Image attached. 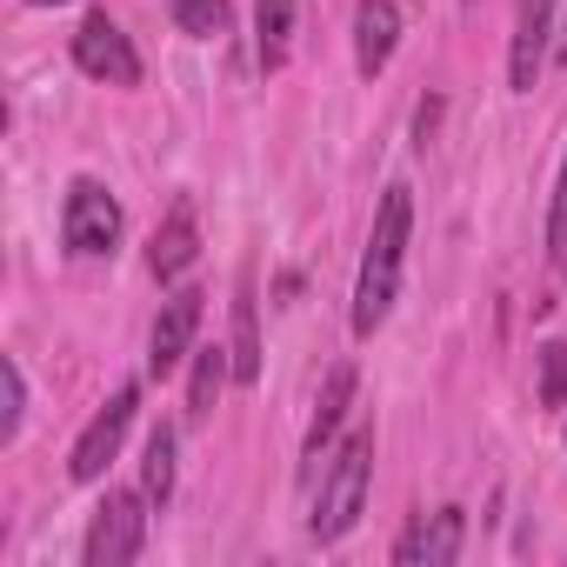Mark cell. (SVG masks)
Wrapping results in <instances>:
<instances>
[{"label":"cell","mask_w":567,"mask_h":567,"mask_svg":"<svg viewBox=\"0 0 567 567\" xmlns=\"http://www.w3.org/2000/svg\"><path fill=\"white\" fill-rule=\"evenodd\" d=\"M408 227H414V200H408V187H388V194H381V214H374V234H368V254H361V288H354V334H361V341H368V334L388 321V308H394Z\"/></svg>","instance_id":"cell-1"},{"label":"cell","mask_w":567,"mask_h":567,"mask_svg":"<svg viewBox=\"0 0 567 567\" xmlns=\"http://www.w3.org/2000/svg\"><path fill=\"white\" fill-rule=\"evenodd\" d=\"M368 481H374V427H354V434L334 447L328 474H321V501H315V514H308L315 540H341V534L361 520Z\"/></svg>","instance_id":"cell-2"},{"label":"cell","mask_w":567,"mask_h":567,"mask_svg":"<svg viewBox=\"0 0 567 567\" xmlns=\"http://www.w3.org/2000/svg\"><path fill=\"white\" fill-rule=\"evenodd\" d=\"M147 487L134 494V487H114L101 507H94V527H87V567H127L134 554H141V540H147Z\"/></svg>","instance_id":"cell-3"},{"label":"cell","mask_w":567,"mask_h":567,"mask_svg":"<svg viewBox=\"0 0 567 567\" xmlns=\"http://www.w3.org/2000/svg\"><path fill=\"white\" fill-rule=\"evenodd\" d=\"M61 240H68V254H81V260H94V254H114V240H121V200L101 187V181H74L68 187V214H61Z\"/></svg>","instance_id":"cell-4"},{"label":"cell","mask_w":567,"mask_h":567,"mask_svg":"<svg viewBox=\"0 0 567 567\" xmlns=\"http://www.w3.org/2000/svg\"><path fill=\"white\" fill-rule=\"evenodd\" d=\"M134 408H141V388L121 381V388L107 394V408L87 421V434L74 441V461H68L74 481H101V474H107V461L121 454V441H127V427H134Z\"/></svg>","instance_id":"cell-5"},{"label":"cell","mask_w":567,"mask_h":567,"mask_svg":"<svg viewBox=\"0 0 567 567\" xmlns=\"http://www.w3.org/2000/svg\"><path fill=\"white\" fill-rule=\"evenodd\" d=\"M74 68L107 81V87H141V54L127 48V34L107 21V14H87L74 28Z\"/></svg>","instance_id":"cell-6"},{"label":"cell","mask_w":567,"mask_h":567,"mask_svg":"<svg viewBox=\"0 0 567 567\" xmlns=\"http://www.w3.org/2000/svg\"><path fill=\"white\" fill-rule=\"evenodd\" d=\"M200 288H181V295H167L161 301V315H154V334H147V374L154 381H167L187 354H194V334H200Z\"/></svg>","instance_id":"cell-7"},{"label":"cell","mask_w":567,"mask_h":567,"mask_svg":"<svg viewBox=\"0 0 567 567\" xmlns=\"http://www.w3.org/2000/svg\"><path fill=\"white\" fill-rule=\"evenodd\" d=\"M194 260H200V227H194V200L181 194V200L167 207V220L154 227V240H147V267H154L161 280H181Z\"/></svg>","instance_id":"cell-8"},{"label":"cell","mask_w":567,"mask_h":567,"mask_svg":"<svg viewBox=\"0 0 567 567\" xmlns=\"http://www.w3.org/2000/svg\"><path fill=\"white\" fill-rule=\"evenodd\" d=\"M394 41H401V0H361L354 8V68L368 81L394 61Z\"/></svg>","instance_id":"cell-9"},{"label":"cell","mask_w":567,"mask_h":567,"mask_svg":"<svg viewBox=\"0 0 567 567\" xmlns=\"http://www.w3.org/2000/svg\"><path fill=\"white\" fill-rule=\"evenodd\" d=\"M547 28H554V0H520V28H514V54H507L514 94H534L540 61H547Z\"/></svg>","instance_id":"cell-10"},{"label":"cell","mask_w":567,"mask_h":567,"mask_svg":"<svg viewBox=\"0 0 567 567\" xmlns=\"http://www.w3.org/2000/svg\"><path fill=\"white\" fill-rule=\"evenodd\" d=\"M288 41H295V0H254V54L267 74L288 61Z\"/></svg>","instance_id":"cell-11"},{"label":"cell","mask_w":567,"mask_h":567,"mask_svg":"<svg viewBox=\"0 0 567 567\" xmlns=\"http://www.w3.org/2000/svg\"><path fill=\"white\" fill-rule=\"evenodd\" d=\"M234 381L254 388L260 381V328H254V274H240L234 288Z\"/></svg>","instance_id":"cell-12"},{"label":"cell","mask_w":567,"mask_h":567,"mask_svg":"<svg viewBox=\"0 0 567 567\" xmlns=\"http://www.w3.org/2000/svg\"><path fill=\"white\" fill-rule=\"evenodd\" d=\"M348 408H354V368L341 361V368L328 374V388H321V408H315V427H308V461L328 454V441H334V427H341Z\"/></svg>","instance_id":"cell-13"},{"label":"cell","mask_w":567,"mask_h":567,"mask_svg":"<svg viewBox=\"0 0 567 567\" xmlns=\"http://www.w3.org/2000/svg\"><path fill=\"white\" fill-rule=\"evenodd\" d=\"M234 381V354L227 348H194V381H187V414L200 421V414H214V401H220V388Z\"/></svg>","instance_id":"cell-14"},{"label":"cell","mask_w":567,"mask_h":567,"mask_svg":"<svg viewBox=\"0 0 567 567\" xmlns=\"http://www.w3.org/2000/svg\"><path fill=\"white\" fill-rule=\"evenodd\" d=\"M141 487H147V501H154V507H167V494H174V427H154V434H147Z\"/></svg>","instance_id":"cell-15"},{"label":"cell","mask_w":567,"mask_h":567,"mask_svg":"<svg viewBox=\"0 0 567 567\" xmlns=\"http://www.w3.org/2000/svg\"><path fill=\"white\" fill-rule=\"evenodd\" d=\"M461 534H467V514H461V507L427 514V547H421V560H427V567H454V560H461Z\"/></svg>","instance_id":"cell-16"},{"label":"cell","mask_w":567,"mask_h":567,"mask_svg":"<svg viewBox=\"0 0 567 567\" xmlns=\"http://www.w3.org/2000/svg\"><path fill=\"white\" fill-rule=\"evenodd\" d=\"M174 21H181V34H194V41H214V34H227L234 8H227V0H174Z\"/></svg>","instance_id":"cell-17"},{"label":"cell","mask_w":567,"mask_h":567,"mask_svg":"<svg viewBox=\"0 0 567 567\" xmlns=\"http://www.w3.org/2000/svg\"><path fill=\"white\" fill-rule=\"evenodd\" d=\"M0 394H8V408H0V441L21 434V414H28V381H21V361H0Z\"/></svg>","instance_id":"cell-18"},{"label":"cell","mask_w":567,"mask_h":567,"mask_svg":"<svg viewBox=\"0 0 567 567\" xmlns=\"http://www.w3.org/2000/svg\"><path fill=\"white\" fill-rule=\"evenodd\" d=\"M540 408H567V341L540 348Z\"/></svg>","instance_id":"cell-19"},{"label":"cell","mask_w":567,"mask_h":567,"mask_svg":"<svg viewBox=\"0 0 567 567\" xmlns=\"http://www.w3.org/2000/svg\"><path fill=\"white\" fill-rule=\"evenodd\" d=\"M547 260H554V274H567V161H560L554 207H547Z\"/></svg>","instance_id":"cell-20"},{"label":"cell","mask_w":567,"mask_h":567,"mask_svg":"<svg viewBox=\"0 0 567 567\" xmlns=\"http://www.w3.org/2000/svg\"><path fill=\"white\" fill-rule=\"evenodd\" d=\"M28 8H68V0H28Z\"/></svg>","instance_id":"cell-21"},{"label":"cell","mask_w":567,"mask_h":567,"mask_svg":"<svg viewBox=\"0 0 567 567\" xmlns=\"http://www.w3.org/2000/svg\"><path fill=\"white\" fill-rule=\"evenodd\" d=\"M554 54H560V61H567V34H560V48H554Z\"/></svg>","instance_id":"cell-22"}]
</instances>
